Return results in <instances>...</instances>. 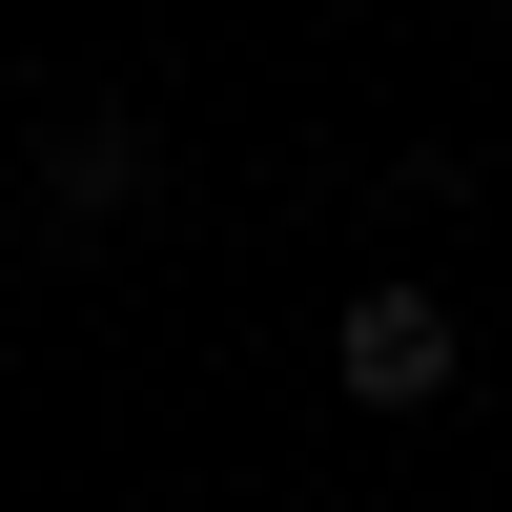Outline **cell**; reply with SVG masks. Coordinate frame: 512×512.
Segmentation results:
<instances>
[{"mask_svg": "<svg viewBox=\"0 0 512 512\" xmlns=\"http://www.w3.org/2000/svg\"><path fill=\"white\" fill-rule=\"evenodd\" d=\"M451 369H472V328H451L431 287H349V308H328V390L349 410H451Z\"/></svg>", "mask_w": 512, "mask_h": 512, "instance_id": "cell-1", "label": "cell"}, {"mask_svg": "<svg viewBox=\"0 0 512 512\" xmlns=\"http://www.w3.org/2000/svg\"><path fill=\"white\" fill-rule=\"evenodd\" d=\"M41 205H62V226L144 205V103H41Z\"/></svg>", "mask_w": 512, "mask_h": 512, "instance_id": "cell-2", "label": "cell"}]
</instances>
